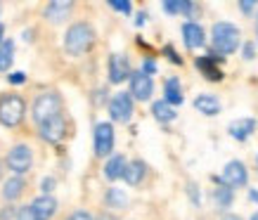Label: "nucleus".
<instances>
[{"instance_id": "nucleus-13", "label": "nucleus", "mask_w": 258, "mask_h": 220, "mask_svg": "<svg viewBox=\"0 0 258 220\" xmlns=\"http://www.w3.org/2000/svg\"><path fill=\"white\" fill-rule=\"evenodd\" d=\"M216 62H218V57H216V55L199 57V59H197V69L202 71L209 81H220V79H223V71L216 66Z\"/></svg>"}, {"instance_id": "nucleus-14", "label": "nucleus", "mask_w": 258, "mask_h": 220, "mask_svg": "<svg viewBox=\"0 0 258 220\" xmlns=\"http://www.w3.org/2000/svg\"><path fill=\"white\" fill-rule=\"evenodd\" d=\"M195 107L199 109V114H204V116H216V114L220 111V102H218V97H216V95H209V93L197 95Z\"/></svg>"}, {"instance_id": "nucleus-8", "label": "nucleus", "mask_w": 258, "mask_h": 220, "mask_svg": "<svg viewBox=\"0 0 258 220\" xmlns=\"http://www.w3.org/2000/svg\"><path fill=\"white\" fill-rule=\"evenodd\" d=\"M114 150V128L111 123H97L95 126V154L109 157Z\"/></svg>"}, {"instance_id": "nucleus-2", "label": "nucleus", "mask_w": 258, "mask_h": 220, "mask_svg": "<svg viewBox=\"0 0 258 220\" xmlns=\"http://www.w3.org/2000/svg\"><path fill=\"white\" fill-rule=\"evenodd\" d=\"M239 38H242V33H239L235 24L227 22L213 24V45H216L220 55H232L237 45H239Z\"/></svg>"}, {"instance_id": "nucleus-28", "label": "nucleus", "mask_w": 258, "mask_h": 220, "mask_svg": "<svg viewBox=\"0 0 258 220\" xmlns=\"http://www.w3.org/2000/svg\"><path fill=\"white\" fill-rule=\"evenodd\" d=\"M17 220H36V215H33V211L29 206H24V208L17 211Z\"/></svg>"}, {"instance_id": "nucleus-27", "label": "nucleus", "mask_w": 258, "mask_h": 220, "mask_svg": "<svg viewBox=\"0 0 258 220\" xmlns=\"http://www.w3.org/2000/svg\"><path fill=\"white\" fill-rule=\"evenodd\" d=\"M109 5L116 12H123V15H131V3L128 0H109Z\"/></svg>"}, {"instance_id": "nucleus-22", "label": "nucleus", "mask_w": 258, "mask_h": 220, "mask_svg": "<svg viewBox=\"0 0 258 220\" xmlns=\"http://www.w3.org/2000/svg\"><path fill=\"white\" fill-rule=\"evenodd\" d=\"M12 59H15V43L12 40H3L0 43V71H8Z\"/></svg>"}, {"instance_id": "nucleus-23", "label": "nucleus", "mask_w": 258, "mask_h": 220, "mask_svg": "<svg viewBox=\"0 0 258 220\" xmlns=\"http://www.w3.org/2000/svg\"><path fill=\"white\" fill-rule=\"evenodd\" d=\"M152 114H154V118H159V121H164V123H168V121H173L175 118V111H173V107L168 102H154L152 104Z\"/></svg>"}, {"instance_id": "nucleus-39", "label": "nucleus", "mask_w": 258, "mask_h": 220, "mask_svg": "<svg viewBox=\"0 0 258 220\" xmlns=\"http://www.w3.org/2000/svg\"><path fill=\"white\" fill-rule=\"evenodd\" d=\"M251 220H258V213H256V215H253V218H251Z\"/></svg>"}, {"instance_id": "nucleus-5", "label": "nucleus", "mask_w": 258, "mask_h": 220, "mask_svg": "<svg viewBox=\"0 0 258 220\" xmlns=\"http://www.w3.org/2000/svg\"><path fill=\"white\" fill-rule=\"evenodd\" d=\"M246 166L242 164V161H230V164L225 166V171H223V175L220 178H213V180L218 182V185H223V187H242V185H246Z\"/></svg>"}, {"instance_id": "nucleus-4", "label": "nucleus", "mask_w": 258, "mask_h": 220, "mask_svg": "<svg viewBox=\"0 0 258 220\" xmlns=\"http://www.w3.org/2000/svg\"><path fill=\"white\" fill-rule=\"evenodd\" d=\"M59 107H62L59 95L57 93H43V95H38L36 102H33V118H36L38 123H45V121H50L52 116L59 114Z\"/></svg>"}, {"instance_id": "nucleus-7", "label": "nucleus", "mask_w": 258, "mask_h": 220, "mask_svg": "<svg viewBox=\"0 0 258 220\" xmlns=\"http://www.w3.org/2000/svg\"><path fill=\"white\" fill-rule=\"evenodd\" d=\"M31 150L26 147V144H17V147H12L8 154V166H10V171H15L17 175H22L26 173L29 168H31Z\"/></svg>"}, {"instance_id": "nucleus-21", "label": "nucleus", "mask_w": 258, "mask_h": 220, "mask_svg": "<svg viewBox=\"0 0 258 220\" xmlns=\"http://www.w3.org/2000/svg\"><path fill=\"white\" fill-rule=\"evenodd\" d=\"M166 100L173 107V104H182V88H180V81L178 79H168L166 81Z\"/></svg>"}, {"instance_id": "nucleus-17", "label": "nucleus", "mask_w": 258, "mask_h": 220, "mask_svg": "<svg viewBox=\"0 0 258 220\" xmlns=\"http://www.w3.org/2000/svg\"><path fill=\"white\" fill-rule=\"evenodd\" d=\"M182 36H185V45L187 47H202L204 45V29L195 22H187L182 26Z\"/></svg>"}, {"instance_id": "nucleus-15", "label": "nucleus", "mask_w": 258, "mask_h": 220, "mask_svg": "<svg viewBox=\"0 0 258 220\" xmlns=\"http://www.w3.org/2000/svg\"><path fill=\"white\" fill-rule=\"evenodd\" d=\"M230 135L235 137V140H246L253 130H256V121L253 118H237V121H232L230 123Z\"/></svg>"}, {"instance_id": "nucleus-16", "label": "nucleus", "mask_w": 258, "mask_h": 220, "mask_svg": "<svg viewBox=\"0 0 258 220\" xmlns=\"http://www.w3.org/2000/svg\"><path fill=\"white\" fill-rule=\"evenodd\" d=\"M71 8H74V3H69V0H55V3H50L45 8V17L50 22L57 24V22H62V19H67Z\"/></svg>"}, {"instance_id": "nucleus-11", "label": "nucleus", "mask_w": 258, "mask_h": 220, "mask_svg": "<svg viewBox=\"0 0 258 220\" xmlns=\"http://www.w3.org/2000/svg\"><path fill=\"white\" fill-rule=\"evenodd\" d=\"M131 79V64L125 55H111L109 59V81L111 83H121V81Z\"/></svg>"}, {"instance_id": "nucleus-24", "label": "nucleus", "mask_w": 258, "mask_h": 220, "mask_svg": "<svg viewBox=\"0 0 258 220\" xmlns=\"http://www.w3.org/2000/svg\"><path fill=\"white\" fill-rule=\"evenodd\" d=\"M164 10L171 12V15H192V3L187 0H166L164 3Z\"/></svg>"}, {"instance_id": "nucleus-34", "label": "nucleus", "mask_w": 258, "mask_h": 220, "mask_svg": "<svg viewBox=\"0 0 258 220\" xmlns=\"http://www.w3.org/2000/svg\"><path fill=\"white\" fill-rule=\"evenodd\" d=\"M244 57H246V59H253V45H251V43L244 47Z\"/></svg>"}, {"instance_id": "nucleus-36", "label": "nucleus", "mask_w": 258, "mask_h": 220, "mask_svg": "<svg viewBox=\"0 0 258 220\" xmlns=\"http://www.w3.org/2000/svg\"><path fill=\"white\" fill-rule=\"evenodd\" d=\"M251 8H253L251 3H242V10H244V12H251Z\"/></svg>"}, {"instance_id": "nucleus-37", "label": "nucleus", "mask_w": 258, "mask_h": 220, "mask_svg": "<svg viewBox=\"0 0 258 220\" xmlns=\"http://www.w3.org/2000/svg\"><path fill=\"white\" fill-rule=\"evenodd\" d=\"M223 220H239V215H232V213H227V215H223Z\"/></svg>"}, {"instance_id": "nucleus-26", "label": "nucleus", "mask_w": 258, "mask_h": 220, "mask_svg": "<svg viewBox=\"0 0 258 220\" xmlns=\"http://www.w3.org/2000/svg\"><path fill=\"white\" fill-rule=\"evenodd\" d=\"M125 201H128V197L123 194V189L114 187V189H109V192H107V204L114 206V208H123Z\"/></svg>"}, {"instance_id": "nucleus-3", "label": "nucleus", "mask_w": 258, "mask_h": 220, "mask_svg": "<svg viewBox=\"0 0 258 220\" xmlns=\"http://www.w3.org/2000/svg\"><path fill=\"white\" fill-rule=\"evenodd\" d=\"M26 104L19 95H3L0 97V123L8 128H15L22 123Z\"/></svg>"}, {"instance_id": "nucleus-30", "label": "nucleus", "mask_w": 258, "mask_h": 220, "mask_svg": "<svg viewBox=\"0 0 258 220\" xmlns=\"http://www.w3.org/2000/svg\"><path fill=\"white\" fill-rule=\"evenodd\" d=\"M69 220H93V218H90V213H86V211H76L69 215Z\"/></svg>"}, {"instance_id": "nucleus-25", "label": "nucleus", "mask_w": 258, "mask_h": 220, "mask_svg": "<svg viewBox=\"0 0 258 220\" xmlns=\"http://www.w3.org/2000/svg\"><path fill=\"white\" fill-rule=\"evenodd\" d=\"M213 199H216V204H218L220 208H227V206L232 204V189L220 185V187L213 192Z\"/></svg>"}, {"instance_id": "nucleus-10", "label": "nucleus", "mask_w": 258, "mask_h": 220, "mask_svg": "<svg viewBox=\"0 0 258 220\" xmlns=\"http://www.w3.org/2000/svg\"><path fill=\"white\" fill-rule=\"evenodd\" d=\"M64 133H67V123H64L62 114H57L50 121L40 123V137L45 142H59L64 137Z\"/></svg>"}, {"instance_id": "nucleus-35", "label": "nucleus", "mask_w": 258, "mask_h": 220, "mask_svg": "<svg viewBox=\"0 0 258 220\" xmlns=\"http://www.w3.org/2000/svg\"><path fill=\"white\" fill-rule=\"evenodd\" d=\"M249 197L253 199V201H258V189H251V192H249Z\"/></svg>"}, {"instance_id": "nucleus-1", "label": "nucleus", "mask_w": 258, "mask_h": 220, "mask_svg": "<svg viewBox=\"0 0 258 220\" xmlns=\"http://www.w3.org/2000/svg\"><path fill=\"white\" fill-rule=\"evenodd\" d=\"M93 45H95V31L93 26L86 22L74 24L67 31V36H64V47H67L69 55H86Z\"/></svg>"}, {"instance_id": "nucleus-33", "label": "nucleus", "mask_w": 258, "mask_h": 220, "mask_svg": "<svg viewBox=\"0 0 258 220\" xmlns=\"http://www.w3.org/2000/svg\"><path fill=\"white\" fill-rule=\"evenodd\" d=\"M52 187H55V180H52V178H45V180H43V189H45V192H50Z\"/></svg>"}, {"instance_id": "nucleus-9", "label": "nucleus", "mask_w": 258, "mask_h": 220, "mask_svg": "<svg viewBox=\"0 0 258 220\" xmlns=\"http://www.w3.org/2000/svg\"><path fill=\"white\" fill-rule=\"evenodd\" d=\"M152 93H154V83H152V79H149L147 74H142V71L131 74V93H128L131 97L145 102V100L152 97Z\"/></svg>"}, {"instance_id": "nucleus-12", "label": "nucleus", "mask_w": 258, "mask_h": 220, "mask_svg": "<svg viewBox=\"0 0 258 220\" xmlns=\"http://www.w3.org/2000/svg\"><path fill=\"white\" fill-rule=\"evenodd\" d=\"M29 208L33 211L36 220H50L52 215H55V211H57V201L50 197V194H43V197L36 199Z\"/></svg>"}, {"instance_id": "nucleus-29", "label": "nucleus", "mask_w": 258, "mask_h": 220, "mask_svg": "<svg viewBox=\"0 0 258 220\" xmlns=\"http://www.w3.org/2000/svg\"><path fill=\"white\" fill-rule=\"evenodd\" d=\"M24 81H26V74H22V71H15V74H10V83L19 86V83H24Z\"/></svg>"}, {"instance_id": "nucleus-18", "label": "nucleus", "mask_w": 258, "mask_h": 220, "mask_svg": "<svg viewBox=\"0 0 258 220\" xmlns=\"http://www.w3.org/2000/svg\"><path fill=\"white\" fill-rule=\"evenodd\" d=\"M142 178H145V164H142V161H131V164H125L123 180L128 182V185H140Z\"/></svg>"}, {"instance_id": "nucleus-6", "label": "nucleus", "mask_w": 258, "mask_h": 220, "mask_svg": "<svg viewBox=\"0 0 258 220\" xmlns=\"http://www.w3.org/2000/svg\"><path fill=\"white\" fill-rule=\"evenodd\" d=\"M109 114L118 123H128L133 116V97L128 93H116L109 102Z\"/></svg>"}, {"instance_id": "nucleus-19", "label": "nucleus", "mask_w": 258, "mask_h": 220, "mask_svg": "<svg viewBox=\"0 0 258 220\" xmlns=\"http://www.w3.org/2000/svg\"><path fill=\"white\" fill-rule=\"evenodd\" d=\"M123 171H125V159L121 154L109 159V164L104 166V175H107V180H118V178H123Z\"/></svg>"}, {"instance_id": "nucleus-31", "label": "nucleus", "mask_w": 258, "mask_h": 220, "mask_svg": "<svg viewBox=\"0 0 258 220\" xmlns=\"http://www.w3.org/2000/svg\"><path fill=\"white\" fill-rule=\"evenodd\" d=\"M164 52H166V55H168V59H171V62H175V64H180V62H182V59H180V57L175 55V50H173V47H166Z\"/></svg>"}, {"instance_id": "nucleus-20", "label": "nucleus", "mask_w": 258, "mask_h": 220, "mask_svg": "<svg viewBox=\"0 0 258 220\" xmlns=\"http://www.w3.org/2000/svg\"><path fill=\"white\" fill-rule=\"evenodd\" d=\"M24 180L17 175V178H10L8 182H5V187H3V197L8 199V201H15V199L22 197V192H24Z\"/></svg>"}, {"instance_id": "nucleus-38", "label": "nucleus", "mask_w": 258, "mask_h": 220, "mask_svg": "<svg viewBox=\"0 0 258 220\" xmlns=\"http://www.w3.org/2000/svg\"><path fill=\"white\" fill-rule=\"evenodd\" d=\"M3 36H5V26L0 24V43H3Z\"/></svg>"}, {"instance_id": "nucleus-40", "label": "nucleus", "mask_w": 258, "mask_h": 220, "mask_svg": "<svg viewBox=\"0 0 258 220\" xmlns=\"http://www.w3.org/2000/svg\"><path fill=\"white\" fill-rule=\"evenodd\" d=\"M100 220H111V218H100Z\"/></svg>"}, {"instance_id": "nucleus-32", "label": "nucleus", "mask_w": 258, "mask_h": 220, "mask_svg": "<svg viewBox=\"0 0 258 220\" xmlns=\"http://www.w3.org/2000/svg\"><path fill=\"white\" fill-rule=\"evenodd\" d=\"M154 71H157V64L147 59V62H145V71H142V74H147V76H149V74H154Z\"/></svg>"}]
</instances>
